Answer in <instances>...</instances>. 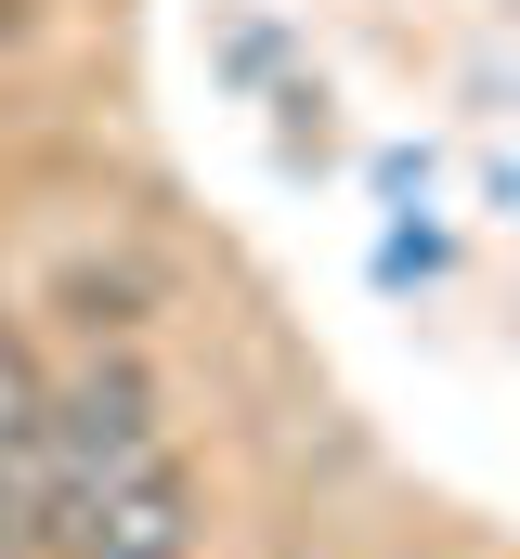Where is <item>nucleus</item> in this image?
Returning <instances> with one entry per match:
<instances>
[{
	"mask_svg": "<svg viewBox=\"0 0 520 559\" xmlns=\"http://www.w3.org/2000/svg\"><path fill=\"white\" fill-rule=\"evenodd\" d=\"M169 455V404H156V378L130 365V352H79L66 378H52V417H39V547L79 521V508H105L118 481H143Z\"/></svg>",
	"mask_w": 520,
	"mask_h": 559,
	"instance_id": "f257e3e1",
	"label": "nucleus"
},
{
	"mask_svg": "<svg viewBox=\"0 0 520 559\" xmlns=\"http://www.w3.org/2000/svg\"><path fill=\"white\" fill-rule=\"evenodd\" d=\"M196 534H209V521H196V468H182V455H156V468L118 481L105 508H79L39 559H196Z\"/></svg>",
	"mask_w": 520,
	"mask_h": 559,
	"instance_id": "f03ea898",
	"label": "nucleus"
},
{
	"mask_svg": "<svg viewBox=\"0 0 520 559\" xmlns=\"http://www.w3.org/2000/svg\"><path fill=\"white\" fill-rule=\"evenodd\" d=\"M39 417H52V378L0 325V559H39Z\"/></svg>",
	"mask_w": 520,
	"mask_h": 559,
	"instance_id": "7ed1b4c3",
	"label": "nucleus"
}]
</instances>
